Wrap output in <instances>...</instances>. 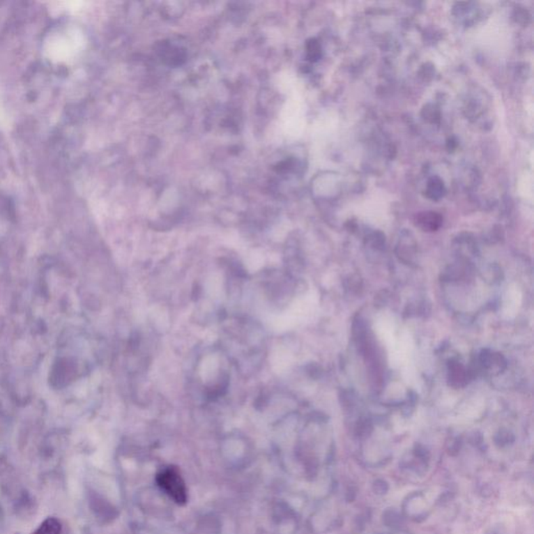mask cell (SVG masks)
<instances>
[{"label": "cell", "mask_w": 534, "mask_h": 534, "mask_svg": "<svg viewBox=\"0 0 534 534\" xmlns=\"http://www.w3.org/2000/svg\"><path fill=\"white\" fill-rule=\"evenodd\" d=\"M62 526L56 519L49 518L42 523L41 526L33 534H61Z\"/></svg>", "instance_id": "cell-3"}, {"label": "cell", "mask_w": 534, "mask_h": 534, "mask_svg": "<svg viewBox=\"0 0 534 534\" xmlns=\"http://www.w3.org/2000/svg\"><path fill=\"white\" fill-rule=\"evenodd\" d=\"M374 491L378 495H384L388 493V485L384 480H377L373 485Z\"/></svg>", "instance_id": "cell-5"}, {"label": "cell", "mask_w": 534, "mask_h": 534, "mask_svg": "<svg viewBox=\"0 0 534 534\" xmlns=\"http://www.w3.org/2000/svg\"><path fill=\"white\" fill-rule=\"evenodd\" d=\"M77 36L71 29H61L49 35L46 52L52 61L67 62L77 52Z\"/></svg>", "instance_id": "cell-1"}, {"label": "cell", "mask_w": 534, "mask_h": 534, "mask_svg": "<svg viewBox=\"0 0 534 534\" xmlns=\"http://www.w3.org/2000/svg\"><path fill=\"white\" fill-rule=\"evenodd\" d=\"M384 522L388 525V526H396V525L400 524V516L397 514L396 512H392L388 510L383 516Z\"/></svg>", "instance_id": "cell-4"}, {"label": "cell", "mask_w": 534, "mask_h": 534, "mask_svg": "<svg viewBox=\"0 0 534 534\" xmlns=\"http://www.w3.org/2000/svg\"><path fill=\"white\" fill-rule=\"evenodd\" d=\"M157 482L160 489L178 505L186 503L188 491L180 471L176 466H168L158 474Z\"/></svg>", "instance_id": "cell-2"}]
</instances>
